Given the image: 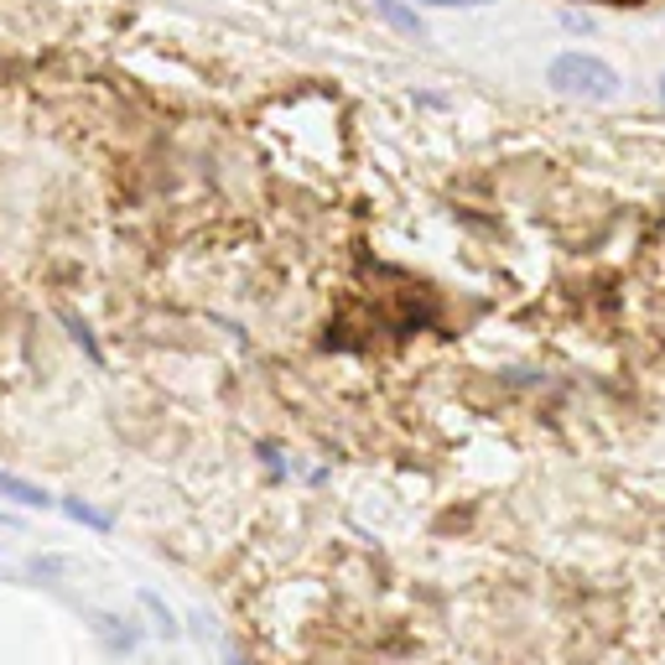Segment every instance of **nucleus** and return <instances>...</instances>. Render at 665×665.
I'll use <instances>...</instances> for the list:
<instances>
[{
    "label": "nucleus",
    "mask_w": 665,
    "mask_h": 665,
    "mask_svg": "<svg viewBox=\"0 0 665 665\" xmlns=\"http://www.w3.org/2000/svg\"><path fill=\"white\" fill-rule=\"evenodd\" d=\"M141 608H146L151 618H156L151 629H156L162 640H183V629H177V614H172V608H166V603H162L156 593H151V588H141Z\"/></svg>",
    "instance_id": "39448f33"
},
{
    "label": "nucleus",
    "mask_w": 665,
    "mask_h": 665,
    "mask_svg": "<svg viewBox=\"0 0 665 665\" xmlns=\"http://www.w3.org/2000/svg\"><path fill=\"white\" fill-rule=\"evenodd\" d=\"M261 457H265V468H271V474H276V478L286 474V468H281V452L271 448V442H261Z\"/></svg>",
    "instance_id": "6e6552de"
},
{
    "label": "nucleus",
    "mask_w": 665,
    "mask_h": 665,
    "mask_svg": "<svg viewBox=\"0 0 665 665\" xmlns=\"http://www.w3.org/2000/svg\"><path fill=\"white\" fill-rule=\"evenodd\" d=\"M58 317H63V328H68V332H73V343H78V349H84V354L95 359V364H104V349H99V343H95V332L84 328V323H78V317H73V312H68V308L58 312Z\"/></svg>",
    "instance_id": "0eeeda50"
},
{
    "label": "nucleus",
    "mask_w": 665,
    "mask_h": 665,
    "mask_svg": "<svg viewBox=\"0 0 665 665\" xmlns=\"http://www.w3.org/2000/svg\"><path fill=\"white\" fill-rule=\"evenodd\" d=\"M229 665H250V661H244V655H229Z\"/></svg>",
    "instance_id": "9d476101"
},
{
    "label": "nucleus",
    "mask_w": 665,
    "mask_h": 665,
    "mask_svg": "<svg viewBox=\"0 0 665 665\" xmlns=\"http://www.w3.org/2000/svg\"><path fill=\"white\" fill-rule=\"evenodd\" d=\"M422 5H442V11H452V5H494V0H422Z\"/></svg>",
    "instance_id": "1a4fd4ad"
},
{
    "label": "nucleus",
    "mask_w": 665,
    "mask_h": 665,
    "mask_svg": "<svg viewBox=\"0 0 665 665\" xmlns=\"http://www.w3.org/2000/svg\"><path fill=\"white\" fill-rule=\"evenodd\" d=\"M661 99H665V68H661Z\"/></svg>",
    "instance_id": "9b49d317"
},
{
    "label": "nucleus",
    "mask_w": 665,
    "mask_h": 665,
    "mask_svg": "<svg viewBox=\"0 0 665 665\" xmlns=\"http://www.w3.org/2000/svg\"><path fill=\"white\" fill-rule=\"evenodd\" d=\"M547 84L556 89V95L588 99V104H608V99H618V68L608 63V58L582 52V48L556 52V58L547 63Z\"/></svg>",
    "instance_id": "f257e3e1"
},
{
    "label": "nucleus",
    "mask_w": 665,
    "mask_h": 665,
    "mask_svg": "<svg viewBox=\"0 0 665 665\" xmlns=\"http://www.w3.org/2000/svg\"><path fill=\"white\" fill-rule=\"evenodd\" d=\"M375 16H380L385 26L405 32V37H422V16H416L411 5H401V0H375Z\"/></svg>",
    "instance_id": "7ed1b4c3"
},
{
    "label": "nucleus",
    "mask_w": 665,
    "mask_h": 665,
    "mask_svg": "<svg viewBox=\"0 0 665 665\" xmlns=\"http://www.w3.org/2000/svg\"><path fill=\"white\" fill-rule=\"evenodd\" d=\"M58 510H63L68 520L89 525V530H115V515H110V510H95V504H84V499H58Z\"/></svg>",
    "instance_id": "20e7f679"
},
{
    "label": "nucleus",
    "mask_w": 665,
    "mask_h": 665,
    "mask_svg": "<svg viewBox=\"0 0 665 665\" xmlns=\"http://www.w3.org/2000/svg\"><path fill=\"white\" fill-rule=\"evenodd\" d=\"M99 635L110 640V650H136L141 644V629H125V618L99 614Z\"/></svg>",
    "instance_id": "423d86ee"
},
{
    "label": "nucleus",
    "mask_w": 665,
    "mask_h": 665,
    "mask_svg": "<svg viewBox=\"0 0 665 665\" xmlns=\"http://www.w3.org/2000/svg\"><path fill=\"white\" fill-rule=\"evenodd\" d=\"M0 499H11V504H22V510H52V504H58L42 484L11 474V468H0Z\"/></svg>",
    "instance_id": "f03ea898"
}]
</instances>
